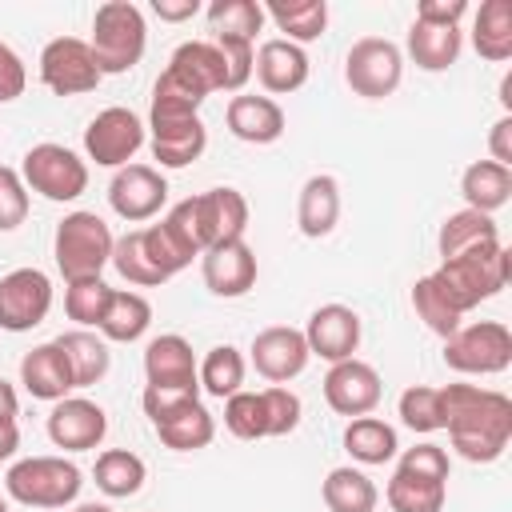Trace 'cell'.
<instances>
[{
	"instance_id": "obj_1",
	"label": "cell",
	"mask_w": 512,
	"mask_h": 512,
	"mask_svg": "<svg viewBox=\"0 0 512 512\" xmlns=\"http://www.w3.org/2000/svg\"><path fill=\"white\" fill-rule=\"evenodd\" d=\"M440 416L452 448L472 464H492L512 440V400L480 384H444Z\"/></svg>"
},
{
	"instance_id": "obj_2",
	"label": "cell",
	"mask_w": 512,
	"mask_h": 512,
	"mask_svg": "<svg viewBox=\"0 0 512 512\" xmlns=\"http://www.w3.org/2000/svg\"><path fill=\"white\" fill-rule=\"evenodd\" d=\"M432 276V284L440 288V296L464 316V312H472L480 300H492L504 284H508V276H512V256H508V248L500 244V240H492V244H480V248H472V252H460V256H452V260H444L436 272H428Z\"/></svg>"
},
{
	"instance_id": "obj_3",
	"label": "cell",
	"mask_w": 512,
	"mask_h": 512,
	"mask_svg": "<svg viewBox=\"0 0 512 512\" xmlns=\"http://www.w3.org/2000/svg\"><path fill=\"white\" fill-rule=\"evenodd\" d=\"M100 76H120L140 64L148 48V24L144 12L132 0H104L92 16V40H88Z\"/></svg>"
},
{
	"instance_id": "obj_4",
	"label": "cell",
	"mask_w": 512,
	"mask_h": 512,
	"mask_svg": "<svg viewBox=\"0 0 512 512\" xmlns=\"http://www.w3.org/2000/svg\"><path fill=\"white\" fill-rule=\"evenodd\" d=\"M112 244H116L112 228L96 212H68L56 224L52 256L60 276L68 284H80V280H100L104 264H112Z\"/></svg>"
},
{
	"instance_id": "obj_5",
	"label": "cell",
	"mask_w": 512,
	"mask_h": 512,
	"mask_svg": "<svg viewBox=\"0 0 512 512\" xmlns=\"http://www.w3.org/2000/svg\"><path fill=\"white\" fill-rule=\"evenodd\" d=\"M84 472L64 456H28L16 460L4 476V488L24 508H64L80 496Z\"/></svg>"
},
{
	"instance_id": "obj_6",
	"label": "cell",
	"mask_w": 512,
	"mask_h": 512,
	"mask_svg": "<svg viewBox=\"0 0 512 512\" xmlns=\"http://www.w3.org/2000/svg\"><path fill=\"white\" fill-rule=\"evenodd\" d=\"M444 364L464 376H496L512 364V332L500 320L460 324L444 340Z\"/></svg>"
},
{
	"instance_id": "obj_7",
	"label": "cell",
	"mask_w": 512,
	"mask_h": 512,
	"mask_svg": "<svg viewBox=\"0 0 512 512\" xmlns=\"http://www.w3.org/2000/svg\"><path fill=\"white\" fill-rule=\"evenodd\" d=\"M400 76H404V56L392 40L384 36H364L348 48L344 56V80L356 96L364 100H384L400 88Z\"/></svg>"
},
{
	"instance_id": "obj_8",
	"label": "cell",
	"mask_w": 512,
	"mask_h": 512,
	"mask_svg": "<svg viewBox=\"0 0 512 512\" xmlns=\"http://www.w3.org/2000/svg\"><path fill=\"white\" fill-rule=\"evenodd\" d=\"M20 176L32 192H40L44 200H56V204L76 200L88 188V164L64 144H32L24 152Z\"/></svg>"
},
{
	"instance_id": "obj_9",
	"label": "cell",
	"mask_w": 512,
	"mask_h": 512,
	"mask_svg": "<svg viewBox=\"0 0 512 512\" xmlns=\"http://www.w3.org/2000/svg\"><path fill=\"white\" fill-rule=\"evenodd\" d=\"M40 80L56 96H84L104 76L96 68V56H92L88 40H80V36H56L40 52Z\"/></svg>"
},
{
	"instance_id": "obj_10",
	"label": "cell",
	"mask_w": 512,
	"mask_h": 512,
	"mask_svg": "<svg viewBox=\"0 0 512 512\" xmlns=\"http://www.w3.org/2000/svg\"><path fill=\"white\" fill-rule=\"evenodd\" d=\"M140 144H144V120L120 104L96 112L92 124L84 128V152L104 168H124L140 152Z\"/></svg>"
},
{
	"instance_id": "obj_11",
	"label": "cell",
	"mask_w": 512,
	"mask_h": 512,
	"mask_svg": "<svg viewBox=\"0 0 512 512\" xmlns=\"http://www.w3.org/2000/svg\"><path fill=\"white\" fill-rule=\"evenodd\" d=\"M52 308V280L40 268H12L0 276V328L4 332H28L44 324Z\"/></svg>"
},
{
	"instance_id": "obj_12",
	"label": "cell",
	"mask_w": 512,
	"mask_h": 512,
	"mask_svg": "<svg viewBox=\"0 0 512 512\" xmlns=\"http://www.w3.org/2000/svg\"><path fill=\"white\" fill-rule=\"evenodd\" d=\"M164 200H168V180L152 164H124L108 184V204L128 224L152 220L164 208Z\"/></svg>"
},
{
	"instance_id": "obj_13",
	"label": "cell",
	"mask_w": 512,
	"mask_h": 512,
	"mask_svg": "<svg viewBox=\"0 0 512 512\" xmlns=\"http://www.w3.org/2000/svg\"><path fill=\"white\" fill-rule=\"evenodd\" d=\"M380 392H384L380 372L372 364L356 360V356L332 364L328 376H324V400H328V408L340 412V416H348V420L368 416L380 404Z\"/></svg>"
},
{
	"instance_id": "obj_14",
	"label": "cell",
	"mask_w": 512,
	"mask_h": 512,
	"mask_svg": "<svg viewBox=\"0 0 512 512\" xmlns=\"http://www.w3.org/2000/svg\"><path fill=\"white\" fill-rule=\"evenodd\" d=\"M188 200H192V220H196V232H200L204 252H208L212 244L244 240V228H248V200H244L236 188H208V192L188 196Z\"/></svg>"
},
{
	"instance_id": "obj_15",
	"label": "cell",
	"mask_w": 512,
	"mask_h": 512,
	"mask_svg": "<svg viewBox=\"0 0 512 512\" xmlns=\"http://www.w3.org/2000/svg\"><path fill=\"white\" fill-rule=\"evenodd\" d=\"M248 352H252L256 372H260L264 380H272V384L296 380V376L308 368V356H312L304 332H300V328H288V324H272V328L256 332Z\"/></svg>"
},
{
	"instance_id": "obj_16",
	"label": "cell",
	"mask_w": 512,
	"mask_h": 512,
	"mask_svg": "<svg viewBox=\"0 0 512 512\" xmlns=\"http://www.w3.org/2000/svg\"><path fill=\"white\" fill-rule=\"evenodd\" d=\"M104 432H108V416L96 400L64 396L48 412V440L64 452H88L104 440Z\"/></svg>"
},
{
	"instance_id": "obj_17",
	"label": "cell",
	"mask_w": 512,
	"mask_h": 512,
	"mask_svg": "<svg viewBox=\"0 0 512 512\" xmlns=\"http://www.w3.org/2000/svg\"><path fill=\"white\" fill-rule=\"evenodd\" d=\"M304 340H308V352L328 364L352 360V352L360 348V316L348 304H320L308 316Z\"/></svg>"
},
{
	"instance_id": "obj_18",
	"label": "cell",
	"mask_w": 512,
	"mask_h": 512,
	"mask_svg": "<svg viewBox=\"0 0 512 512\" xmlns=\"http://www.w3.org/2000/svg\"><path fill=\"white\" fill-rule=\"evenodd\" d=\"M200 272L208 292L216 296H244L256 284V252L244 240H228V244H212L208 252H200Z\"/></svg>"
},
{
	"instance_id": "obj_19",
	"label": "cell",
	"mask_w": 512,
	"mask_h": 512,
	"mask_svg": "<svg viewBox=\"0 0 512 512\" xmlns=\"http://www.w3.org/2000/svg\"><path fill=\"white\" fill-rule=\"evenodd\" d=\"M144 380L148 388H200L192 344L176 332H164L148 340L144 348Z\"/></svg>"
},
{
	"instance_id": "obj_20",
	"label": "cell",
	"mask_w": 512,
	"mask_h": 512,
	"mask_svg": "<svg viewBox=\"0 0 512 512\" xmlns=\"http://www.w3.org/2000/svg\"><path fill=\"white\" fill-rule=\"evenodd\" d=\"M252 72L264 84V92H272V96L296 92L308 80V52L300 44H292V40H280V36L264 40L252 52Z\"/></svg>"
},
{
	"instance_id": "obj_21",
	"label": "cell",
	"mask_w": 512,
	"mask_h": 512,
	"mask_svg": "<svg viewBox=\"0 0 512 512\" xmlns=\"http://www.w3.org/2000/svg\"><path fill=\"white\" fill-rule=\"evenodd\" d=\"M224 120H228V132L236 140H244V144H272V140L284 136V108L272 96L240 92V96L228 100Z\"/></svg>"
},
{
	"instance_id": "obj_22",
	"label": "cell",
	"mask_w": 512,
	"mask_h": 512,
	"mask_svg": "<svg viewBox=\"0 0 512 512\" xmlns=\"http://www.w3.org/2000/svg\"><path fill=\"white\" fill-rule=\"evenodd\" d=\"M20 384L28 388V396L36 400H64L76 384H72V372H68V360L64 352L56 348V340L48 344H36L32 352H24L20 360Z\"/></svg>"
},
{
	"instance_id": "obj_23",
	"label": "cell",
	"mask_w": 512,
	"mask_h": 512,
	"mask_svg": "<svg viewBox=\"0 0 512 512\" xmlns=\"http://www.w3.org/2000/svg\"><path fill=\"white\" fill-rule=\"evenodd\" d=\"M148 128H152V156L160 160V168H188L208 148V128L200 116L164 120V124H148Z\"/></svg>"
},
{
	"instance_id": "obj_24",
	"label": "cell",
	"mask_w": 512,
	"mask_h": 512,
	"mask_svg": "<svg viewBox=\"0 0 512 512\" xmlns=\"http://www.w3.org/2000/svg\"><path fill=\"white\" fill-rule=\"evenodd\" d=\"M336 220H340V184H336V176H328V172L308 176L304 188H300V200H296L300 232L308 240H320L336 228Z\"/></svg>"
},
{
	"instance_id": "obj_25",
	"label": "cell",
	"mask_w": 512,
	"mask_h": 512,
	"mask_svg": "<svg viewBox=\"0 0 512 512\" xmlns=\"http://www.w3.org/2000/svg\"><path fill=\"white\" fill-rule=\"evenodd\" d=\"M56 348L64 352L76 388H92V384H100V380L108 376V368H112L108 340L96 336L92 328H72V332H64V336H56Z\"/></svg>"
},
{
	"instance_id": "obj_26",
	"label": "cell",
	"mask_w": 512,
	"mask_h": 512,
	"mask_svg": "<svg viewBox=\"0 0 512 512\" xmlns=\"http://www.w3.org/2000/svg\"><path fill=\"white\" fill-rule=\"evenodd\" d=\"M460 196H464V204L472 212L492 216L512 196V168H504L496 160H472L464 168V176H460Z\"/></svg>"
},
{
	"instance_id": "obj_27",
	"label": "cell",
	"mask_w": 512,
	"mask_h": 512,
	"mask_svg": "<svg viewBox=\"0 0 512 512\" xmlns=\"http://www.w3.org/2000/svg\"><path fill=\"white\" fill-rule=\"evenodd\" d=\"M168 68L180 80H188L200 96H212V92L224 88V56H220V48L212 40H188V44H180L172 52Z\"/></svg>"
},
{
	"instance_id": "obj_28",
	"label": "cell",
	"mask_w": 512,
	"mask_h": 512,
	"mask_svg": "<svg viewBox=\"0 0 512 512\" xmlns=\"http://www.w3.org/2000/svg\"><path fill=\"white\" fill-rule=\"evenodd\" d=\"M152 428H156V436H160L168 448H176V452L208 448V444H212V436H216V420H212V412H208L200 400H188L184 408L168 412V416H164V420H156Z\"/></svg>"
},
{
	"instance_id": "obj_29",
	"label": "cell",
	"mask_w": 512,
	"mask_h": 512,
	"mask_svg": "<svg viewBox=\"0 0 512 512\" xmlns=\"http://www.w3.org/2000/svg\"><path fill=\"white\" fill-rule=\"evenodd\" d=\"M460 48H464L460 28H436V24H420V20H412V28H408V56L424 72L452 68L456 56H460Z\"/></svg>"
},
{
	"instance_id": "obj_30",
	"label": "cell",
	"mask_w": 512,
	"mask_h": 512,
	"mask_svg": "<svg viewBox=\"0 0 512 512\" xmlns=\"http://www.w3.org/2000/svg\"><path fill=\"white\" fill-rule=\"evenodd\" d=\"M472 48L500 64L512 56V0H484L472 20Z\"/></svg>"
},
{
	"instance_id": "obj_31",
	"label": "cell",
	"mask_w": 512,
	"mask_h": 512,
	"mask_svg": "<svg viewBox=\"0 0 512 512\" xmlns=\"http://www.w3.org/2000/svg\"><path fill=\"white\" fill-rule=\"evenodd\" d=\"M264 16H272V24L284 32L280 40H292V44H308V40L324 36V28H328L324 0H272L264 8Z\"/></svg>"
},
{
	"instance_id": "obj_32",
	"label": "cell",
	"mask_w": 512,
	"mask_h": 512,
	"mask_svg": "<svg viewBox=\"0 0 512 512\" xmlns=\"http://www.w3.org/2000/svg\"><path fill=\"white\" fill-rule=\"evenodd\" d=\"M384 496H388L392 512H440L444 496H448V484L432 480V476H420V472H408V468H396Z\"/></svg>"
},
{
	"instance_id": "obj_33",
	"label": "cell",
	"mask_w": 512,
	"mask_h": 512,
	"mask_svg": "<svg viewBox=\"0 0 512 512\" xmlns=\"http://www.w3.org/2000/svg\"><path fill=\"white\" fill-rule=\"evenodd\" d=\"M152 324V304L140 296V292H120L112 288V300H108V312L100 320V336L104 340H116V344H132L148 332Z\"/></svg>"
},
{
	"instance_id": "obj_34",
	"label": "cell",
	"mask_w": 512,
	"mask_h": 512,
	"mask_svg": "<svg viewBox=\"0 0 512 512\" xmlns=\"http://www.w3.org/2000/svg\"><path fill=\"white\" fill-rule=\"evenodd\" d=\"M320 496H324L328 512H376V500H380L376 484H372L360 468H352V464L332 468V472L324 476Z\"/></svg>"
},
{
	"instance_id": "obj_35",
	"label": "cell",
	"mask_w": 512,
	"mask_h": 512,
	"mask_svg": "<svg viewBox=\"0 0 512 512\" xmlns=\"http://www.w3.org/2000/svg\"><path fill=\"white\" fill-rule=\"evenodd\" d=\"M492 240H500L496 220L484 216V212H472V208L452 212V216L440 224V236H436V244H440V260H452V256L472 252V248L492 244Z\"/></svg>"
},
{
	"instance_id": "obj_36",
	"label": "cell",
	"mask_w": 512,
	"mask_h": 512,
	"mask_svg": "<svg viewBox=\"0 0 512 512\" xmlns=\"http://www.w3.org/2000/svg\"><path fill=\"white\" fill-rule=\"evenodd\" d=\"M344 448L360 464H388L400 444H396V428L384 424L380 416H356L344 428Z\"/></svg>"
},
{
	"instance_id": "obj_37",
	"label": "cell",
	"mask_w": 512,
	"mask_h": 512,
	"mask_svg": "<svg viewBox=\"0 0 512 512\" xmlns=\"http://www.w3.org/2000/svg\"><path fill=\"white\" fill-rule=\"evenodd\" d=\"M144 476H148L144 460L136 452H128V448H108V452L96 456V488L104 496H116V500L120 496H136L144 488Z\"/></svg>"
},
{
	"instance_id": "obj_38",
	"label": "cell",
	"mask_w": 512,
	"mask_h": 512,
	"mask_svg": "<svg viewBox=\"0 0 512 512\" xmlns=\"http://www.w3.org/2000/svg\"><path fill=\"white\" fill-rule=\"evenodd\" d=\"M196 376H200V388H204L208 396L228 400V396L240 392V384H244V356H240L232 344H216V348L196 364Z\"/></svg>"
},
{
	"instance_id": "obj_39",
	"label": "cell",
	"mask_w": 512,
	"mask_h": 512,
	"mask_svg": "<svg viewBox=\"0 0 512 512\" xmlns=\"http://www.w3.org/2000/svg\"><path fill=\"white\" fill-rule=\"evenodd\" d=\"M264 24V4L256 0H212L208 4V28L212 36H236V40H252Z\"/></svg>"
},
{
	"instance_id": "obj_40",
	"label": "cell",
	"mask_w": 512,
	"mask_h": 512,
	"mask_svg": "<svg viewBox=\"0 0 512 512\" xmlns=\"http://www.w3.org/2000/svg\"><path fill=\"white\" fill-rule=\"evenodd\" d=\"M112 264H116V272H120L128 284H140V288L164 284V272H160V268L148 260V252H144L140 228H136V232H124V236L112 244Z\"/></svg>"
},
{
	"instance_id": "obj_41",
	"label": "cell",
	"mask_w": 512,
	"mask_h": 512,
	"mask_svg": "<svg viewBox=\"0 0 512 512\" xmlns=\"http://www.w3.org/2000/svg\"><path fill=\"white\" fill-rule=\"evenodd\" d=\"M140 236H144V252H148V260L164 272V280H172L176 272H184L192 260H196V252L192 248H184L180 240H176V232L160 220V224H148V228H140Z\"/></svg>"
},
{
	"instance_id": "obj_42",
	"label": "cell",
	"mask_w": 512,
	"mask_h": 512,
	"mask_svg": "<svg viewBox=\"0 0 512 512\" xmlns=\"http://www.w3.org/2000/svg\"><path fill=\"white\" fill-rule=\"evenodd\" d=\"M412 308H416V316H420L436 336H444V340H448V336L460 328V320H464V316L440 296V288L432 284V276H420V280L412 284Z\"/></svg>"
},
{
	"instance_id": "obj_43",
	"label": "cell",
	"mask_w": 512,
	"mask_h": 512,
	"mask_svg": "<svg viewBox=\"0 0 512 512\" xmlns=\"http://www.w3.org/2000/svg\"><path fill=\"white\" fill-rule=\"evenodd\" d=\"M108 300H112V288L104 280H80V284H68L64 292V312L68 320H76L80 328H100L104 312H108Z\"/></svg>"
},
{
	"instance_id": "obj_44",
	"label": "cell",
	"mask_w": 512,
	"mask_h": 512,
	"mask_svg": "<svg viewBox=\"0 0 512 512\" xmlns=\"http://www.w3.org/2000/svg\"><path fill=\"white\" fill-rule=\"evenodd\" d=\"M224 428L240 440H264L268 436V424H264V400L260 392H232L224 400Z\"/></svg>"
},
{
	"instance_id": "obj_45",
	"label": "cell",
	"mask_w": 512,
	"mask_h": 512,
	"mask_svg": "<svg viewBox=\"0 0 512 512\" xmlns=\"http://www.w3.org/2000/svg\"><path fill=\"white\" fill-rule=\"evenodd\" d=\"M400 420L412 428V432H440L444 428V416H440V388H428V384H412L400 392Z\"/></svg>"
},
{
	"instance_id": "obj_46",
	"label": "cell",
	"mask_w": 512,
	"mask_h": 512,
	"mask_svg": "<svg viewBox=\"0 0 512 512\" xmlns=\"http://www.w3.org/2000/svg\"><path fill=\"white\" fill-rule=\"evenodd\" d=\"M260 400H264L268 436H288V432H296V424H300V396H296L292 388L272 384V388L260 392Z\"/></svg>"
},
{
	"instance_id": "obj_47",
	"label": "cell",
	"mask_w": 512,
	"mask_h": 512,
	"mask_svg": "<svg viewBox=\"0 0 512 512\" xmlns=\"http://www.w3.org/2000/svg\"><path fill=\"white\" fill-rule=\"evenodd\" d=\"M28 216V184L16 168L0 164V232L20 228Z\"/></svg>"
},
{
	"instance_id": "obj_48",
	"label": "cell",
	"mask_w": 512,
	"mask_h": 512,
	"mask_svg": "<svg viewBox=\"0 0 512 512\" xmlns=\"http://www.w3.org/2000/svg\"><path fill=\"white\" fill-rule=\"evenodd\" d=\"M212 44L224 56V92H240L252 76V40H236V36H212Z\"/></svg>"
},
{
	"instance_id": "obj_49",
	"label": "cell",
	"mask_w": 512,
	"mask_h": 512,
	"mask_svg": "<svg viewBox=\"0 0 512 512\" xmlns=\"http://www.w3.org/2000/svg\"><path fill=\"white\" fill-rule=\"evenodd\" d=\"M396 468H408V472H420V476H432V480H444V484H448V472H452L448 452H444L440 444H416V448H404V456H400Z\"/></svg>"
},
{
	"instance_id": "obj_50",
	"label": "cell",
	"mask_w": 512,
	"mask_h": 512,
	"mask_svg": "<svg viewBox=\"0 0 512 512\" xmlns=\"http://www.w3.org/2000/svg\"><path fill=\"white\" fill-rule=\"evenodd\" d=\"M188 400H200V388H144V416L156 424L168 412L184 408Z\"/></svg>"
},
{
	"instance_id": "obj_51",
	"label": "cell",
	"mask_w": 512,
	"mask_h": 512,
	"mask_svg": "<svg viewBox=\"0 0 512 512\" xmlns=\"http://www.w3.org/2000/svg\"><path fill=\"white\" fill-rule=\"evenodd\" d=\"M24 84H28V72L20 52L0 40V104H12L16 96H24Z\"/></svg>"
},
{
	"instance_id": "obj_52",
	"label": "cell",
	"mask_w": 512,
	"mask_h": 512,
	"mask_svg": "<svg viewBox=\"0 0 512 512\" xmlns=\"http://www.w3.org/2000/svg\"><path fill=\"white\" fill-rule=\"evenodd\" d=\"M464 16H468V0H420V4H416V20H420V24L460 28Z\"/></svg>"
},
{
	"instance_id": "obj_53",
	"label": "cell",
	"mask_w": 512,
	"mask_h": 512,
	"mask_svg": "<svg viewBox=\"0 0 512 512\" xmlns=\"http://www.w3.org/2000/svg\"><path fill=\"white\" fill-rule=\"evenodd\" d=\"M488 152H492L496 164L512 168V116H508V112L492 124V132H488Z\"/></svg>"
},
{
	"instance_id": "obj_54",
	"label": "cell",
	"mask_w": 512,
	"mask_h": 512,
	"mask_svg": "<svg viewBox=\"0 0 512 512\" xmlns=\"http://www.w3.org/2000/svg\"><path fill=\"white\" fill-rule=\"evenodd\" d=\"M152 12L168 24H180V20H192L200 12V4L196 0H152Z\"/></svg>"
},
{
	"instance_id": "obj_55",
	"label": "cell",
	"mask_w": 512,
	"mask_h": 512,
	"mask_svg": "<svg viewBox=\"0 0 512 512\" xmlns=\"http://www.w3.org/2000/svg\"><path fill=\"white\" fill-rule=\"evenodd\" d=\"M20 448V428L16 420H0V460H12Z\"/></svg>"
},
{
	"instance_id": "obj_56",
	"label": "cell",
	"mask_w": 512,
	"mask_h": 512,
	"mask_svg": "<svg viewBox=\"0 0 512 512\" xmlns=\"http://www.w3.org/2000/svg\"><path fill=\"white\" fill-rule=\"evenodd\" d=\"M20 416V400H16V388L8 380H0V420H16Z\"/></svg>"
},
{
	"instance_id": "obj_57",
	"label": "cell",
	"mask_w": 512,
	"mask_h": 512,
	"mask_svg": "<svg viewBox=\"0 0 512 512\" xmlns=\"http://www.w3.org/2000/svg\"><path fill=\"white\" fill-rule=\"evenodd\" d=\"M500 104H504V108H512V76H504V80H500Z\"/></svg>"
},
{
	"instance_id": "obj_58",
	"label": "cell",
	"mask_w": 512,
	"mask_h": 512,
	"mask_svg": "<svg viewBox=\"0 0 512 512\" xmlns=\"http://www.w3.org/2000/svg\"><path fill=\"white\" fill-rule=\"evenodd\" d=\"M76 512H112V508H108V504H80Z\"/></svg>"
},
{
	"instance_id": "obj_59",
	"label": "cell",
	"mask_w": 512,
	"mask_h": 512,
	"mask_svg": "<svg viewBox=\"0 0 512 512\" xmlns=\"http://www.w3.org/2000/svg\"><path fill=\"white\" fill-rule=\"evenodd\" d=\"M0 512H8V500H4V496H0Z\"/></svg>"
}]
</instances>
